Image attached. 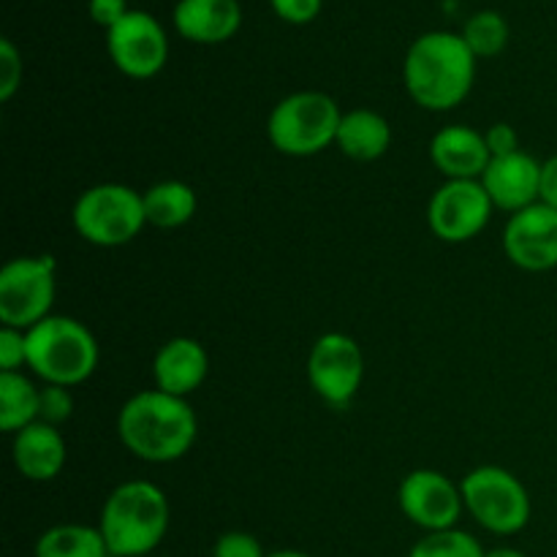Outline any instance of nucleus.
<instances>
[{
    "label": "nucleus",
    "instance_id": "nucleus-1",
    "mask_svg": "<svg viewBox=\"0 0 557 557\" xmlns=\"http://www.w3.org/2000/svg\"><path fill=\"white\" fill-rule=\"evenodd\" d=\"M117 438L136 460L169 466L194 449L199 438V417L185 397L141 389L120 406Z\"/></svg>",
    "mask_w": 557,
    "mask_h": 557
},
{
    "label": "nucleus",
    "instance_id": "nucleus-2",
    "mask_svg": "<svg viewBox=\"0 0 557 557\" xmlns=\"http://www.w3.org/2000/svg\"><path fill=\"white\" fill-rule=\"evenodd\" d=\"M476 60L462 33L430 30L408 47L403 60V85L417 107L428 112H449L471 96Z\"/></svg>",
    "mask_w": 557,
    "mask_h": 557
},
{
    "label": "nucleus",
    "instance_id": "nucleus-3",
    "mask_svg": "<svg viewBox=\"0 0 557 557\" xmlns=\"http://www.w3.org/2000/svg\"><path fill=\"white\" fill-rule=\"evenodd\" d=\"M172 525V504L156 482L131 479L107 495L98 531L112 557H150Z\"/></svg>",
    "mask_w": 557,
    "mask_h": 557
},
{
    "label": "nucleus",
    "instance_id": "nucleus-4",
    "mask_svg": "<svg viewBox=\"0 0 557 557\" xmlns=\"http://www.w3.org/2000/svg\"><path fill=\"white\" fill-rule=\"evenodd\" d=\"M101 359L90 326L74 315H49L27 330V370L52 386H74L92 379Z\"/></svg>",
    "mask_w": 557,
    "mask_h": 557
},
{
    "label": "nucleus",
    "instance_id": "nucleus-5",
    "mask_svg": "<svg viewBox=\"0 0 557 557\" xmlns=\"http://www.w3.org/2000/svg\"><path fill=\"white\" fill-rule=\"evenodd\" d=\"M343 109L321 90H297L281 98L267 117V139L281 156L313 158L335 145Z\"/></svg>",
    "mask_w": 557,
    "mask_h": 557
},
{
    "label": "nucleus",
    "instance_id": "nucleus-6",
    "mask_svg": "<svg viewBox=\"0 0 557 557\" xmlns=\"http://www.w3.org/2000/svg\"><path fill=\"white\" fill-rule=\"evenodd\" d=\"M71 226L87 245L123 248L147 226L145 199L123 183L90 185L71 207Z\"/></svg>",
    "mask_w": 557,
    "mask_h": 557
},
{
    "label": "nucleus",
    "instance_id": "nucleus-7",
    "mask_svg": "<svg viewBox=\"0 0 557 557\" xmlns=\"http://www.w3.org/2000/svg\"><path fill=\"white\" fill-rule=\"evenodd\" d=\"M466 511L493 536H517L531 522V493L520 476L500 466H479L460 482Z\"/></svg>",
    "mask_w": 557,
    "mask_h": 557
},
{
    "label": "nucleus",
    "instance_id": "nucleus-8",
    "mask_svg": "<svg viewBox=\"0 0 557 557\" xmlns=\"http://www.w3.org/2000/svg\"><path fill=\"white\" fill-rule=\"evenodd\" d=\"M58 297V261L52 256H16L0 270V324L30 330L49 319Z\"/></svg>",
    "mask_w": 557,
    "mask_h": 557
},
{
    "label": "nucleus",
    "instance_id": "nucleus-9",
    "mask_svg": "<svg viewBox=\"0 0 557 557\" xmlns=\"http://www.w3.org/2000/svg\"><path fill=\"white\" fill-rule=\"evenodd\" d=\"M310 389L335 411L351 406L357 400L364 381V354L362 346L346 332H324L310 346L308 364Z\"/></svg>",
    "mask_w": 557,
    "mask_h": 557
},
{
    "label": "nucleus",
    "instance_id": "nucleus-10",
    "mask_svg": "<svg viewBox=\"0 0 557 557\" xmlns=\"http://www.w3.org/2000/svg\"><path fill=\"white\" fill-rule=\"evenodd\" d=\"M493 212L482 180H444L428 201V226L441 243H471L490 226Z\"/></svg>",
    "mask_w": 557,
    "mask_h": 557
},
{
    "label": "nucleus",
    "instance_id": "nucleus-11",
    "mask_svg": "<svg viewBox=\"0 0 557 557\" xmlns=\"http://www.w3.org/2000/svg\"><path fill=\"white\" fill-rule=\"evenodd\" d=\"M397 504L403 517L424 533L457 528L466 511L460 484L435 468H417L406 473L397 487Z\"/></svg>",
    "mask_w": 557,
    "mask_h": 557
},
{
    "label": "nucleus",
    "instance_id": "nucleus-12",
    "mask_svg": "<svg viewBox=\"0 0 557 557\" xmlns=\"http://www.w3.org/2000/svg\"><path fill=\"white\" fill-rule=\"evenodd\" d=\"M107 52L114 69L128 79H152L169 60V38L152 14L131 9L107 30Z\"/></svg>",
    "mask_w": 557,
    "mask_h": 557
},
{
    "label": "nucleus",
    "instance_id": "nucleus-13",
    "mask_svg": "<svg viewBox=\"0 0 557 557\" xmlns=\"http://www.w3.org/2000/svg\"><path fill=\"white\" fill-rule=\"evenodd\" d=\"M504 253L517 270L549 272L557 267V210L536 205L509 215L504 228Z\"/></svg>",
    "mask_w": 557,
    "mask_h": 557
},
{
    "label": "nucleus",
    "instance_id": "nucleus-14",
    "mask_svg": "<svg viewBox=\"0 0 557 557\" xmlns=\"http://www.w3.org/2000/svg\"><path fill=\"white\" fill-rule=\"evenodd\" d=\"M482 185L490 199H493L495 210L515 215V212L539 201V194H542V161H536L525 150L493 158L487 172L482 174Z\"/></svg>",
    "mask_w": 557,
    "mask_h": 557
},
{
    "label": "nucleus",
    "instance_id": "nucleus-15",
    "mask_svg": "<svg viewBox=\"0 0 557 557\" xmlns=\"http://www.w3.org/2000/svg\"><path fill=\"white\" fill-rule=\"evenodd\" d=\"M210 373V354L196 337H172L152 357V384L166 395L185 397L201 389Z\"/></svg>",
    "mask_w": 557,
    "mask_h": 557
},
{
    "label": "nucleus",
    "instance_id": "nucleus-16",
    "mask_svg": "<svg viewBox=\"0 0 557 557\" xmlns=\"http://www.w3.org/2000/svg\"><path fill=\"white\" fill-rule=\"evenodd\" d=\"M430 161L444 174V180H482L493 156L484 131L466 123H451L430 139Z\"/></svg>",
    "mask_w": 557,
    "mask_h": 557
},
{
    "label": "nucleus",
    "instance_id": "nucleus-17",
    "mask_svg": "<svg viewBox=\"0 0 557 557\" xmlns=\"http://www.w3.org/2000/svg\"><path fill=\"white\" fill-rule=\"evenodd\" d=\"M11 462L27 482H54L69 462V444H65L60 428L33 422L30 428L11 435Z\"/></svg>",
    "mask_w": 557,
    "mask_h": 557
},
{
    "label": "nucleus",
    "instance_id": "nucleus-18",
    "mask_svg": "<svg viewBox=\"0 0 557 557\" xmlns=\"http://www.w3.org/2000/svg\"><path fill=\"white\" fill-rule=\"evenodd\" d=\"M174 27L194 44H223L243 25L239 0H177Z\"/></svg>",
    "mask_w": 557,
    "mask_h": 557
},
{
    "label": "nucleus",
    "instance_id": "nucleus-19",
    "mask_svg": "<svg viewBox=\"0 0 557 557\" xmlns=\"http://www.w3.org/2000/svg\"><path fill=\"white\" fill-rule=\"evenodd\" d=\"M392 139H395L392 123L384 114L368 107H357L343 112L335 145L351 161L373 163L389 152Z\"/></svg>",
    "mask_w": 557,
    "mask_h": 557
},
{
    "label": "nucleus",
    "instance_id": "nucleus-20",
    "mask_svg": "<svg viewBox=\"0 0 557 557\" xmlns=\"http://www.w3.org/2000/svg\"><path fill=\"white\" fill-rule=\"evenodd\" d=\"M145 199L147 226L156 228H180L194 221L199 210V196L194 185L183 180H161L141 194Z\"/></svg>",
    "mask_w": 557,
    "mask_h": 557
},
{
    "label": "nucleus",
    "instance_id": "nucleus-21",
    "mask_svg": "<svg viewBox=\"0 0 557 557\" xmlns=\"http://www.w3.org/2000/svg\"><path fill=\"white\" fill-rule=\"evenodd\" d=\"M33 557H112L98 525L60 522L47 528L33 544Z\"/></svg>",
    "mask_w": 557,
    "mask_h": 557
},
{
    "label": "nucleus",
    "instance_id": "nucleus-22",
    "mask_svg": "<svg viewBox=\"0 0 557 557\" xmlns=\"http://www.w3.org/2000/svg\"><path fill=\"white\" fill-rule=\"evenodd\" d=\"M41 386L25 373H0V430L16 435L38 422Z\"/></svg>",
    "mask_w": 557,
    "mask_h": 557
},
{
    "label": "nucleus",
    "instance_id": "nucleus-23",
    "mask_svg": "<svg viewBox=\"0 0 557 557\" xmlns=\"http://www.w3.org/2000/svg\"><path fill=\"white\" fill-rule=\"evenodd\" d=\"M462 38L476 58H495L509 44V22L493 9L476 11L462 27Z\"/></svg>",
    "mask_w": 557,
    "mask_h": 557
},
{
    "label": "nucleus",
    "instance_id": "nucleus-24",
    "mask_svg": "<svg viewBox=\"0 0 557 557\" xmlns=\"http://www.w3.org/2000/svg\"><path fill=\"white\" fill-rule=\"evenodd\" d=\"M487 549L479 544L473 533L460 531V528H449V531L424 533L417 544L411 547L408 557H484Z\"/></svg>",
    "mask_w": 557,
    "mask_h": 557
},
{
    "label": "nucleus",
    "instance_id": "nucleus-25",
    "mask_svg": "<svg viewBox=\"0 0 557 557\" xmlns=\"http://www.w3.org/2000/svg\"><path fill=\"white\" fill-rule=\"evenodd\" d=\"M74 417V395H71L69 386H41V413H38V422H47L60 428L63 422Z\"/></svg>",
    "mask_w": 557,
    "mask_h": 557
},
{
    "label": "nucleus",
    "instance_id": "nucleus-26",
    "mask_svg": "<svg viewBox=\"0 0 557 557\" xmlns=\"http://www.w3.org/2000/svg\"><path fill=\"white\" fill-rule=\"evenodd\" d=\"M27 368V332L0 326V373H22Z\"/></svg>",
    "mask_w": 557,
    "mask_h": 557
},
{
    "label": "nucleus",
    "instance_id": "nucleus-27",
    "mask_svg": "<svg viewBox=\"0 0 557 557\" xmlns=\"http://www.w3.org/2000/svg\"><path fill=\"white\" fill-rule=\"evenodd\" d=\"M264 544L248 531H226L212 544V557H267Z\"/></svg>",
    "mask_w": 557,
    "mask_h": 557
},
{
    "label": "nucleus",
    "instance_id": "nucleus-28",
    "mask_svg": "<svg viewBox=\"0 0 557 557\" xmlns=\"http://www.w3.org/2000/svg\"><path fill=\"white\" fill-rule=\"evenodd\" d=\"M22 87V54L9 38L0 41V101H11Z\"/></svg>",
    "mask_w": 557,
    "mask_h": 557
},
{
    "label": "nucleus",
    "instance_id": "nucleus-29",
    "mask_svg": "<svg viewBox=\"0 0 557 557\" xmlns=\"http://www.w3.org/2000/svg\"><path fill=\"white\" fill-rule=\"evenodd\" d=\"M272 11L281 16L283 22H292V25H308L319 16L324 0H270Z\"/></svg>",
    "mask_w": 557,
    "mask_h": 557
},
{
    "label": "nucleus",
    "instance_id": "nucleus-30",
    "mask_svg": "<svg viewBox=\"0 0 557 557\" xmlns=\"http://www.w3.org/2000/svg\"><path fill=\"white\" fill-rule=\"evenodd\" d=\"M484 139H487L490 156L500 158V156H511V152L522 150L520 147V134H517L515 125L509 123H495L484 131Z\"/></svg>",
    "mask_w": 557,
    "mask_h": 557
},
{
    "label": "nucleus",
    "instance_id": "nucleus-31",
    "mask_svg": "<svg viewBox=\"0 0 557 557\" xmlns=\"http://www.w3.org/2000/svg\"><path fill=\"white\" fill-rule=\"evenodd\" d=\"M87 11H90L92 22L101 27H114L120 20H123L125 14H128V0H90V5H87Z\"/></svg>",
    "mask_w": 557,
    "mask_h": 557
},
{
    "label": "nucleus",
    "instance_id": "nucleus-32",
    "mask_svg": "<svg viewBox=\"0 0 557 557\" xmlns=\"http://www.w3.org/2000/svg\"><path fill=\"white\" fill-rule=\"evenodd\" d=\"M539 201L557 210V152L542 163V194Z\"/></svg>",
    "mask_w": 557,
    "mask_h": 557
},
{
    "label": "nucleus",
    "instance_id": "nucleus-33",
    "mask_svg": "<svg viewBox=\"0 0 557 557\" xmlns=\"http://www.w3.org/2000/svg\"><path fill=\"white\" fill-rule=\"evenodd\" d=\"M484 557H528V555L515 547H495V549H487V555Z\"/></svg>",
    "mask_w": 557,
    "mask_h": 557
},
{
    "label": "nucleus",
    "instance_id": "nucleus-34",
    "mask_svg": "<svg viewBox=\"0 0 557 557\" xmlns=\"http://www.w3.org/2000/svg\"><path fill=\"white\" fill-rule=\"evenodd\" d=\"M267 557H313V555L302 553V549H275V553H270Z\"/></svg>",
    "mask_w": 557,
    "mask_h": 557
},
{
    "label": "nucleus",
    "instance_id": "nucleus-35",
    "mask_svg": "<svg viewBox=\"0 0 557 557\" xmlns=\"http://www.w3.org/2000/svg\"><path fill=\"white\" fill-rule=\"evenodd\" d=\"M150 557H156V555H150Z\"/></svg>",
    "mask_w": 557,
    "mask_h": 557
}]
</instances>
